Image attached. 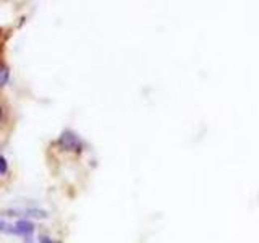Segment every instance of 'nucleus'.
<instances>
[{
    "label": "nucleus",
    "instance_id": "nucleus-1",
    "mask_svg": "<svg viewBox=\"0 0 259 243\" xmlns=\"http://www.w3.org/2000/svg\"><path fill=\"white\" fill-rule=\"evenodd\" d=\"M58 144L63 148V149H67V151H78L81 146V143H80V138H78L73 131H63L62 136H60V140H58Z\"/></svg>",
    "mask_w": 259,
    "mask_h": 243
},
{
    "label": "nucleus",
    "instance_id": "nucleus-2",
    "mask_svg": "<svg viewBox=\"0 0 259 243\" xmlns=\"http://www.w3.org/2000/svg\"><path fill=\"white\" fill-rule=\"evenodd\" d=\"M32 232H34V224L26 219L18 221L15 226H10V229H8V234L23 235V237H29Z\"/></svg>",
    "mask_w": 259,
    "mask_h": 243
},
{
    "label": "nucleus",
    "instance_id": "nucleus-3",
    "mask_svg": "<svg viewBox=\"0 0 259 243\" xmlns=\"http://www.w3.org/2000/svg\"><path fill=\"white\" fill-rule=\"evenodd\" d=\"M8 76H10V70L6 67L5 63L0 62V88L3 86V84L8 81Z\"/></svg>",
    "mask_w": 259,
    "mask_h": 243
},
{
    "label": "nucleus",
    "instance_id": "nucleus-4",
    "mask_svg": "<svg viewBox=\"0 0 259 243\" xmlns=\"http://www.w3.org/2000/svg\"><path fill=\"white\" fill-rule=\"evenodd\" d=\"M6 169H8V164H6V159L3 156H0V174H5Z\"/></svg>",
    "mask_w": 259,
    "mask_h": 243
},
{
    "label": "nucleus",
    "instance_id": "nucleus-5",
    "mask_svg": "<svg viewBox=\"0 0 259 243\" xmlns=\"http://www.w3.org/2000/svg\"><path fill=\"white\" fill-rule=\"evenodd\" d=\"M39 240H41V243H52V240H50V239H47V237H41Z\"/></svg>",
    "mask_w": 259,
    "mask_h": 243
},
{
    "label": "nucleus",
    "instance_id": "nucleus-6",
    "mask_svg": "<svg viewBox=\"0 0 259 243\" xmlns=\"http://www.w3.org/2000/svg\"><path fill=\"white\" fill-rule=\"evenodd\" d=\"M2 115H3V112H2V107H0V120H2Z\"/></svg>",
    "mask_w": 259,
    "mask_h": 243
},
{
    "label": "nucleus",
    "instance_id": "nucleus-7",
    "mask_svg": "<svg viewBox=\"0 0 259 243\" xmlns=\"http://www.w3.org/2000/svg\"><path fill=\"white\" fill-rule=\"evenodd\" d=\"M0 34H2V31H0ZM0 49H2V45H0Z\"/></svg>",
    "mask_w": 259,
    "mask_h": 243
}]
</instances>
